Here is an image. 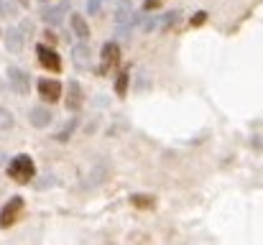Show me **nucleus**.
<instances>
[{"label":"nucleus","instance_id":"1","mask_svg":"<svg viewBox=\"0 0 263 245\" xmlns=\"http://www.w3.org/2000/svg\"><path fill=\"white\" fill-rule=\"evenodd\" d=\"M8 176L13 181H18V184H31L33 176H36V163H33V159L28 154L13 156L10 163H8Z\"/></svg>","mask_w":263,"mask_h":245},{"label":"nucleus","instance_id":"2","mask_svg":"<svg viewBox=\"0 0 263 245\" xmlns=\"http://www.w3.org/2000/svg\"><path fill=\"white\" fill-rule=\"evenodd\" d=\"M21 212H23V197H10L3 207H0V228L3 230H8L10 225H15L18 222V217H21Z\"/></svg>","mask_w":263,"mask_h":245},{"label":"nucleus","instance_id":"3","mask_svg":"<svg viewBox=\"0 0 263 245\" xmlns=\"http://www.w3.org/2000/svg\"><path fill=\"white\" fill-rule=\"evenodd\" d=\"M118 62H120V46H118L115 41L102 44V49H100V67H97V74H107Z\"/></svg>","mask_w":263,"mask_h":245},{"label":"nucleus","instance_id":"4","mask_svg":"<svg viewBox=\"0 0 263 245\" xmlns=\"http://www.w3.org/2000/svg\"><path fill=\"white\" fill-rule=\"evenodd\" d=\"M36 56H39V64L44 67V69H49V72H62V56L57 54V49H51V46H46V44H39L36 46Z\"/></svg>","mask_w":263,"mask_h":245},{"label":"nucleus","instance_id":"5","mask_svg":"<svg viewBox=\"0 0 263 245\" xmlns=\"http://www.w3.org/2000/svg\"><path fill=\"white\" fill-rule=\"evenodd\" d=\"M5 77H8L10 89H15L18 95H28V92H31V74H28V72H23V69H18V67H8Z\"/></svg>","mask_w":263,"mask_h":245},{"label":"nucleus","instance_id":"6","mask_svg":"<svg viewBox=\"0 0 263 245\" xmlns=\"http://www.w3.org/2000/svg\"><path fill=\"white\" fill-rule=\"evenodd\" d=\"M36 89H39V97H41L44 102H51V105H54L57 100H62V82L59 80L44 77V80H39Z\"/></svg>","mask_w":263,"mask_h":245},{"label":"nucleus","instance_id":"7","mask_svg":"<svg viewBox=\"0 0 263 245\" xmlns=\"http://www.w3.org/2000/svg\"><path fill=\"white\" fill-rule=\"evenodd\" d=\"M64 105H67V110H69V112H80V110H82V105H85V92H82V84H80L77 80L69 82Z\"/></svg>","mask_w":263,"mask_h":245},{"label":"nucleus","instance_id":"8","mask_svg":"<svg viewBox=\"0 0 263 245\" xmlns=\"http://www.w3.org/2000/svg\"><path fill=\"white\" fill-rule=\"evenodd\" d=\"M51 120H54V112H51V107H46V105H36V107L28 110V123H31L33 128H49Z\"/></svg>","mask_w":263,"mask_h":245},{"label":"nucleus","instance_id":"9","mask_svg":"<svg viewBox=\"0 0 263 245\" xmlns=\"http://www.w3.org/2000/svg\"><path fill=\"white\" fill-rule=\"evenodd\" d=\"M3 39H5V49L10 54H21L23 51V33H21V28H15V26L5 28L3 31Z\"/></svg>","mask_w":263,"mask_h":245},{"label":"nucleus","instance_id":"10","mask_svg":"<svg viewBox=\"0 0 263 245\" xmlns=\"http://www.w3.org/2000/svg\"><path fill=\"white\" fill-rule=\"evenodd\" d=\"M67 10H69V5L67 3H59V5H46L44 10H41V18L49 23V26H59L62 21H64V15H67Z\"/></svg>","mask_w":263,"mask_h":245},{"label":"nucleus","instance_id":"11","mask_svg":"<svg viewBox=\"0 0 263 245\" xmlns=\"http://www.w3.org/2000/svg\"><path fill=\"white\" fill-rule=\"evenodd\" d=\"M92 56L87 49V44H77V46H72V59H74V67L77 69H92V64H89L87 59Z\"/></svg>","mask_w":263,"mask_h":245},{"label":"nucleus","instance_id":"12","mask_svg":"<svg viewBox=\"0 0 263 245\" xmlns=\"http://www.w3.org/2000/svg\"><path fill=\"white\" fill-rule=\"evenodd\" d=\"M69 18H72V31H74V36H77L82 44H87L89 26H87V21H85V15H80V13H72Z\"/></svg>","mask_w":263,"mask_h":245},{"label":"nucleus","instance_id":"13","mask_svg":"<svg viewBox=\"0 0 263 245\" xmlns=\"http://www.w3.org/2000/svg\"><path fill=\"white\" fill-rule=\"evenodd\" d=\"M133 3L130 0H120L118 3V8H115V23L120 26V23H125V21H133Z\"/></svg>","mask_w":263,"mask_h":245},{"label":"nucleus","instance_id":"14","mask_svg":"<svg viewBox=\"0 0 263 245\" xmlns=\"http://www.w3.org/2000/svg\"><path fill=\"white\" fill-rule=\"evenodd\" d=\"M128 84H130V69H123L115 80V95L118 97H125L128 95Z\"/></svg>","mask_w":263,"mask_h":245},{"label":"nucleus","instance_id":"15","mask_svg":"<svg viewBox=\"0 0 263 245\" xmlns=\"http://www.w3.org/2000/svg\"><path fill=\"white\" fill-rule=\"evenodd\" d=\"M130 204L138 207V210H151V207L156 204V199H154L151 194H133V197H130Z\"/></svg>","mask_w":263,"mask_h":245},{"label":"nucleus","instance_id":"16","mask_svg":"<svg viewBox=\"0 0 263 245\" xmlns=\"http://www.w3.org/2000/svg\"><path fill=\"white\" fill-rule=\"evenodd\" d=\"M77 125H80V120H77V118H72V120L64 125V130H62V133H57V141H59V143H67V141H69V136L77 130Z\"/></svg>","mask_w":263,"mask_h":245},{"label":"nucleus","instance_id":"17","mask_svg":"<svg viewBox=\"0 0 263 245\" xmlns=\"http://www.w3.org/2000/svg\"><path fill=\"white\" fill-rule=\"evenodd\" d=\"M13 125H15V118H13V112H10V110H5V107H0V133L10 130Z\"/></svg>","mask_w":263,"mask_h":245},{"label":"nucleus","instance_id":"18","mask_svg":"<svg viewBox=\"0 0 263 245\" xmlns=\"http://www.w3.org/2000/svg\"><path fill=\"white\" fill-rule=\"evenodd\" d=\"M179 18H181V13H179V10H169L166 15H161V28L166 31V28L176 26V23H179Z\"/></svg>","mask_w":263,"mask_h":245},{"label":"nucleus","instance_id":"19","mask_svg":"<svg viewBox=\"0 0 263 245\" xmlns=\"http://www.w3.org/2000/svg\"><path fill=\"white\" fill-rule=\"evenodd\" d=\"M204 21H207V13H204V10H197V13L189 18V26H192V28H197V26H202Z\"/></svg>","mask_w":263,"mask_h":245},{"label":"nucleus","instance_id":"20","mask_svg":"<svg viewBox=\"0 0 263 245\" xmlns=\"http://www.w3.org/2000/svg\"><path fill=\"white\" fill-rule=\"evenodd\" d=\"M44 39H46V46H51V49H54V44H57V33H54L51 28H46V31H44Z\"/></svg>","mask_w":263,"mask_h":245},{"label":"nucleus","instance_id":"21","mask_svg":"<svg viewBox=\"0 0 263 245\" xmlns=\"http://www.w3.org/2000/svg\"><path fill=\"white\" fill-rule=\"evenodd\" d=\"M100 5H102V0H87V13L95 15V13L100 10Z\"/></svg>","mask_w":263,"mask_h":245},{"label":"nucleus","instance_id":"22","mask_svg":"<svg viewBox=\"0 0 263 245\" xmlns=\"http://www.w3.org/2000/svg\"><path fill=\"white\" fill-rule=\"evenodd\" d=\"M164 0H143V10H154V8H159Z\"/></svg>","mask_w":263,"mask_h":245},{"label":"nucleus","instance_id":"23","mask_svg":"<svg viewBox=\"0 0 263 245\" xmlns=\"http://www.w3.org/2000/svg\"><path fill=\"white\" fill-rule=\"evenodd\" d=\"M15 3H18V5H23V8H26V5H31V0H15Z\"/></svg>","mask_w":263,"mask_h":245},{"label":"nucleus","instance_id":"24","mask_svg":"<svg viewBox=\"0 0 263 245\" xmlns=\"http://www.w3.org/2000/svg\"><path fill=\"white\" fill-rule=\"evenodd\" d=\"M41 3H46V0H41Z\"/></svg>","mask_w":263,"mask_h":245},{"label":"nucleus","instance_id":"25","mask_svg":"<svg viewBox=\"0 0 263 245\" xmlns=\"http://www.w3.org/2000/svg\"><path fill=\"white\" fill-rule=\"evenodd\" d=\"M0 36H3V31H0Z\"/></svg>","mask_w":263,"mask_h":245}]
</instances>
